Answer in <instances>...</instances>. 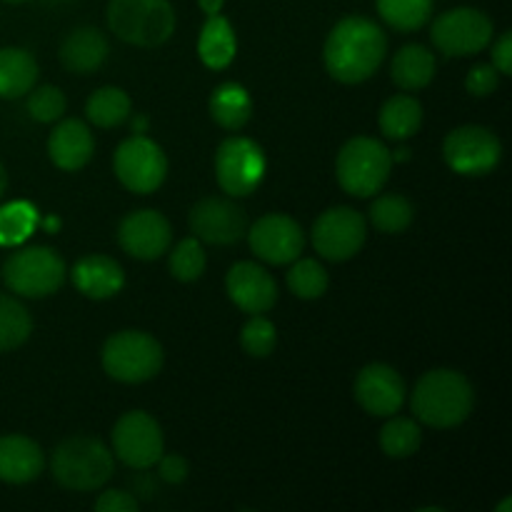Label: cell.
I'll return each instance as SVG.
<instances>
[{
  "label": "cell",
  "instance_id": "cell-20",
  "mask_svg": "<svg viewBox=\"0 0 512 512\" xmlns=\"http://www.w3.org/2000/svg\"><path fill=\"white\" fill-rule=\"evenodd\" d=\"M45 470V453L28 435H0V480L8 485H25L40 478Z\"/></svg>",
  "mask_w": 512,
  "mask_h": 512
},
{
  "label": "cell",
  "instance_id": "cell-41",
  "mask_svg": "<svg viewBox=\"0 0 512 512\" xmlns=\"http://www.w3.org/2000/svg\"><path fill=\"white\" fill-rule=\"evenodd\" d=\"M493 65L500 75L512 73V30H505L493 43Z\"/></svg>",
  "mask_w": 512,
  "mask_h": 512
},
{
  "label": "cell",
  "instance_id": "cell-8",
  "mask_svg": "<svg viewBox=\"0 0 512 512\" xmlns=\"http://www.w3.org/2000/svg\"><path fill=\"white\" fill-rule=\"evenodd\" d=\"M213 168L215 180H218L223 193H228L230 198H245L265 178L268 158L255 140L243 138V135H230L215 150Z\"/></svg>",
  "mask_w": 512,
  "mask_h": 512
},
{
  "label": "cell",
  "instance_id": "cell-31",
  "mask_svg": "<svg viewBox=\"0 0 512 512\" xmlns=\"http://www.w3.org/2000/svg\"><path fill=\"white\" fill-rule=\"evenodd\" d=\"M33 333V318L28 308L13 295L0 293V353L20 348Z\"/></svg>",
  "mask_w": 512,
  "mask_h": 512
},
{
  "label": "cell",
  "instance_id": "cell-38",
  "mask_svg": "<svg viewBox=\"0 0 512 512\" xmlns=\"http://www.w3.org/2000/svg\"><path fill=\"white\" fill-rule=\"evenodd\" d=\"M500 85V73L488 63L475 65L473 70L465 78V90L470 95H478V98H485V95H493Z\"/></svg>",
  "mask_w": 512,
  "mask_h": 512
},
{
  "label": "cell",
  "instance_id": "cell-16",
  "mask_svg": "<svg viewBox=\"0 0 512 512\" xmlns=\"http://www.w3.org/2000/svg\"><path fill=\"white\" fill-rule=\"evenodd\" d=\"M353 395L360 408L373 418H390L400 413L405 403V380L395 368L385 363H370L358 373L353 385Z\"/></svg>",
  "mask_w": 512,
  "mask_h": 512
},
{
  "label": "cell",
  "instance_id": "cell-24",
  "mask_svg": "<svg viewBox=\"0 0 512 512\" xmlns=\"http://www.w3.org/2000/svg\"><path fill=\"white\" fill-rule=\"evenodd\" d=\"M435 68H438V63H435L433 50L413 43L395 53L393 65H390V78L403 90H423L433 83Z\"/></svg>",
  "mask_w": 512,
  "mask_h": 512
},
{
  "label": "cell",
  "instance_id": "cell-43",
  "mask_svg": "<svg viewBox=\"0 0 512 512\" xmlns=\"http://www.w3.org/2000/svg\"><path fill=\"white\" fill-rule=\"evenodd\" d=\"M145 128H148V118H145V115H140V118L133 120L135 133H145Z\"/></svg>",
  "mask_w": 512,
  "mask_h": 512
},
{
  "label": "cell",
  "instance_id": "cell-10",
  "mask_svg": "<svg viewBox=\"0 0 512 512\" xmlns=\"http://www.w3.org/2000/svg\"><path fill=\"white\" fill-rule=\"evenodd\" d=\"M113 170L130 193L150 195L165 183L168 158L155 140L138 133L118 145L113 155Z\"/></svg>",
  "mask_w": 512,
  "mask_h": 512
},
{
  "label": "cell",
  "instance_id": "cell-6",
  "mask_svg": "<svg viewBox=\"0 0 512 512\" xmlns=\"http://www.w3.org/2000/svg\"><path fill=\"white\" fill-rule=\"evenodd\" d=\"M393 170V155L380 140L358 135L340 148L335 175L340 188L355 198H370L385 188Z\"/></svg>",
  "mask_w": 512,
  "mask_h": 512
},
{
  "label": "cell",
  "instance_id": "cell-29",
  "mask_svg": "<svg viewBox=\"0 0 512 512\" xmlns=\"http://www.w3.org/2000/svg\"><path fill=\"white\" fill-rule=\"evenodd\" d=\"M368 213H370V223H373V228L385 235L405 233L415 220L413 203H410L405 195H398V193H388L375 198Z\"/></svg>",
  "mask_w": 512,
  "mask_h": 512
},
{
  "label": "cell",
  "instance_id": "cell-48",
  "mask_svg": "<svg viewBox=\"0 0 512 512\" xmlns=\"http://www.w3.org/2000/svg\"><path fill=\"white\" fill-rule=\"evenodd\" d=\"M5 3H25V0H5Z\"/></svg>",
  "mask_w": 512,
  "mask_h": 512
},
{
  "label": "cell",
  "instance_id": "cell-14",
  "mask_svg": "<svg viewBox=\"0 0 512 512\" xmlns=\"http://www.w3.org/2000/svg\"><path fill=\"white\" fill-rule=\"evenodd\" d=\"M190 233L208 245H233L248 233V215L233 198H203L190 210Z\"/></svg>",
  "mask_w": 512,
  "mask_h": 512
},
{
  "label": "cell",
  "instance_id": "cell-28",
  "mask_svg": "<svg viewBox=\"0 0 512 512\" xmlns=\"http://www.w3.org/2000/svg\"><path fill=\"white\" fill-rule=\"evenodd\" d=\"M130 113H133L130 95L123 88H115V85L98 88L85 103V118L95 128H118L130 118Z\"/></svg>",
  "mask_w": 512,
  "mask_h": 512
},
{
  "label": "cell",
  "instance_id": "cell-17",
  "mask_svg": "<svg viewBox=\"0 0 512 512\" xmlns=\"http://www.w3.org/2000/svg\"><path fill=\"white\" fill-rule=\"evenodd\" d=\"M118 243L128 255L138 260L163 258L173 243V228L158 210H135L118 225Z\"/></svg>",
  "mask_w": 512,
  "mask_h": 512
},
{
  "label": "cell",
  "instance_id": "cell-18",
  "mask_svg": "<svg viewBox=\"0 0 512 512\" xmlns=\"http://www.w3.org/2000/svg\"><path fill=\"white\" fill-rule=\"evenodd\" d=\"M225 290L228 298L238 305L243 313L260 315L268 313L278 303V285L275 278L258 263L240 260L225 275Z\"/></svg>",
  "mask_w": 512,
  "mask_h": 512
},
{
  "label": "cell",
  "instance_id": "cell-2",
  "mask_svg": "<svg viewBox=\"0 0 512 512\" xmlns=\"http://www.w3.org/2000/svg\"><path fill=\"white\" fill-rule=\"evenodd\" d=\"M475 405V393L463 373L450 368L428 370L415 383L410 408L423 425L435 430L458 428L470 418Z\"/></svg>",
  "mask_w": 512,
  "mask_h": 512
},
{
  "label": "cell",
  "instance_id": "cell-19",
  "mask_svg": "<svg viewBox=\"0 0 512 512\" xmlns=\"http://www.w3.org/2000/svg\"><path fill=\"white\" fill-rule=\"evenodd\" d=\"M95 138L88 125L78 118L60 120L48 138V155L55 168L65 173L83 170L93 160Z\"/></svg>",
  "mask_w": 512,
  "mask_h": 512
},
{
  "label": "cell",
  "instance_id": "cell-39",
  "mask_svg": "<svg viewBox=\"0 0 512 512\" xmlns=\"http://www.w3.org/2000/svg\"><path fill=\"white\" fill-rule=\"evenodd\" d=\"M155 465H158V478L163 480V483H170V485H180L190 473L188 460L178 453L160 455V460Z\"/></svg>",
  "mask_w": 512,
  "mask_h": 512
},
{
  "label": "cell",
  "instance_id": "cell-3",
  "mask_svg": "<svg viewBox=\"0 0 512 512\" xmlns=\"http://www.w3.org/2000/svg\"><path fill=\"white\" fill-rule=\"evenodd\" d=\"M50 473L55 483L75 493L100 490L115 473L113 450L90 435H73L53 450Z\"/></svg>",
  "mask_w": 512,
  "mask_h": 512
},
{
  "label": "cell",
  "instance_id": "cell-7",
  "mask_svg": "<svg viewBox=\"0 0 512 512\" xmlns=\"http://www.w3.org/2000/svg\"><path fill=\"white\" fill-rule=\"evenodd\" d=\"M103 370L113 380L125 385H138L153 380L163 370V345L143 330H120L110 335L100 355Z\"/></svg>",
  "mask_w": 512,
  "mask_h": 512
},
{
  "label": "cell",
  "instance_id": "cell-13",
  "mask_svg": "<svg viewBox=\"0 0 512 512\" xmlns=\"http://www.w3.org/2000/svg\"><path fill=\"white\" fill-rule=\"evenodd\" d=\"M368 238V220L353 208H328L313 223V248L320 258L343 263L363 250Z\"/></svg>",
  "mask_w": 512,
  "mask_h": 512
},
{
  "label": "cell",
  "instance_id": "cell-12",
  "mask_svg": "<svg viewBox=\"0 0 512 512\" xmlns=\"http://www.w3.org/2000/svg\"><path fill=\"white\" fill-rule=\"evenodd\" d=\"M113 453L133 470L153 468L165 453V438L158 420L145 410L123 413L113 425Z\"/></svg>",
  "mask_w": 512,
  "mask_h": 512
},
{
  "label": "cell",
  "instance_id": "cell-25",
  "mask_svg": "<svg viewBox=\"0 0 512 512\" xmlns=\"http://www.w3.org/2000/svg\"><path fill=\"white\" fill-rule=\"evenodd\" d=\"M235 53H238V38L230 20L220 13L208 15L198 38V55L203 65H208L210 70H225L233 63Z\"/></svg>",
  "mask_w": 512,
  "mask_h": 512
},
{
  "label": "cell",
  "instance_id": "cell-1",
  "mask_svg": "<svg viewBox=\"0 0 512 512\" xmlns=\"http://www.w3.org/2000/svg\"><path fill=\"white\" fill-rule=\"evenodd\" d=\"M388 53V38L383 28L363 15H348L330 30L323 48L328 73L338 83L358 85L373 78Z\"/></svg>",
  "mask_w": 512,
  "mask_h": 512
},
{
  "label": "cell",
  "instance_id": "cell-37",
  "mask_svg": "<svg viewBox=\"0 0 512 512\" xmlns=\"http://www.w3.org/2000/svg\"><path fill=\"white\" fill-rule=\"evenodd\" d=\"M65 108H68V100H65L63 90L55 85H40L28 93V113L38 123H55L63 118Z\"/></svg>",
  "mask_w": 512,
  "mask_h": 512
},
{
  "label": "cell",
  "instance_id": "cell-36",
  "mask_svg": "<svg viewBox=\"0 0 512 512\" xmlns=\"http://www.w3.org/2000/svg\"><path fill=\"white\" fill-rule=\"evenodd\" d=\"M275 343H278V330H275L273 320L260 315H250L248 323L240 330V345L248 355L253 358H268L275 350Z\"/></svg>",
  "mask_w": 512,
  "mask_h": 512
},
{
  "label": "cell",
  "instance_id": "cell-22",
  "mask_svg": "<svg viewBox=\"0 0 512 512\" xmlns=\"http://www.w3.org/2000/svg\"><path fill=\"white\" fill-rule=\"evenodd\" d=\"M108 38L93 25H83L65 35L60 43V63L75 75H90L108 60Z\"/></svg>",
  "mask_w": 512,
  "mask_h": 512
},
{
  "label": "cell",
  "instance_id": "cell-44",
  "mask_svg": "<svg viewBox=\"0 0 512 512\" xmlns=\"http://www.w3.org/2000/svg\"><path fill=\"white\" fill-rule=\"evenodd\" d=\"M5 190H8V173H5L3 163H0V198L5 195Z\"/></svg>",
  "mask_w": 512,
  "mask_h": 512
},
{
  "label": "cell",
  "instance_id": "cell-4",
  "mask_svg": "<svg viewBox=\"0 0 512 512\" xmlns=\"http://www.w3.org/2000/svg\"><path fill=\"white\" fill-rule=\"evenodd\" d=\"M175 10L170 0H110L108 28L123 43L158 48L175 33Z\"/></svg>",
  "mask_w": 512,
  "mask_h": 512
},
{
  "label": "cell",
  "instance_id": "cell-40",
  "mask_svg": "<svg viewBox=\"0 0 512 512\" xmlns=\"http://www.w3.org/2000/svg\"><path fill=\"white\" fill-rule=\"evenodd\" d=\"M95 510L98 512H135L138 510V498L128 490H105L98 500H95Z\"/></svg>",
  "mask_w": 512,
  "mask_h": 512
},
{
  "label": "cell",
  "instance_id": "cell-46",
  "mask_svg": "<svg viewBox=\"0 0 512 512\" xmlns=\"http://www.w3.org/2000/svg\"><path fill=\"white\" fill-rule=\"evenodd\" d=\"M58 218H45L43 220V228L48 230V233H55V230H58Z\"/></svg>",
  "mask_w": 512,
  "mask_h": 512
},
{
  "label": "cell",
  "instance_id": "cell-26",
  "mask_svg": "<svg viewBox=\"0 0 512 512\" xmlns=\"http://www.w3.org/2000/svg\"><path fill=\"white\" fill-rule=\"evenodd\" d=\"M210 118L225 130H240L253 118V98L240 83H220L210 95Z\"/></svg>",
  "mask_w": 512,
  "mask_h": 512
},
{
  "label": "cell",
  "instance_id": "cell-21",
  "mask_svg": "<svg viewBox=\"0 0 512 512\" xmlns=\"http://www.w3.org/2000/svg\"><path fill=\"white\" fill-rule=\"evenodd\" d=\"M73 285L85 298L108 300L125 288V273L110 255H83L73 265Z\"/></svg>",
  "mask_w": 512,
  "mask_h": 512
},
{
  "label": "cell",
  "instance_id": "cell-47",
  "mask_svg": "<svg viewBox=\"0 0 512 512\" xmlns=\"http://www.w3.org/2000/svg\"><path fill=\"white\" fill-rule=\"evenodd\" d=\"M512 508V500L508 498V500H505V503L503 505H500V508H498V512H508Z\"/></svg>",
  "mask_w": 512,
  "mask_h": 512
},
{
  "label": "cell",
  "instance_id": "cell-5",
  "mask_svg": "<svg viewBox=\"0 0 512 512\" xmlns=\"http://www.w3.org/2000/svg\"><path fill=\"white\" fill-rule=\"evenodd\" d=\"M68 278V265L45 245H28L10 253L3 263L5 288L20 298H48L63 288Z\"/></svg>",
  "mask_w": 512,
  "mask_h": 512
},
{
  "label": "cell",
  "instance_id": "cell-27",
  "mask_svg": "<svg viewBox=\"0 0 512 512\" xmlns=\"http://www.w3.org/2000/svg\"><path fill=\"white\" fill-rule=\"evenodd\" d=\"M380 130H383L385 138L393 140H408L423 125V105L413 95H393L390 100H385V105L380 108L378 115Z\"/></svg>",
  "mask_w": 512,
  "mask_h": 512
},
{
  "label": "cell",
  "instance_id": "cell-15",
  "mask_svg": "<svg viewBox=\"0 0 512 512\" xmlns=\"http://www.w3.org/2000/svg\"><path fill=\"white\" fill-rule=\"evenodd\" d=\"M248 243L255 258L270 265H290L305 250V233L290 215L268 213L248 228Z\"/></svg>",
  "mask_w": 512,
  "mask_h": 512
},
{
  "label": "cell",
  "instance_id": "cell-30",
  "mask_svg": "<svg viewBox=\"0 0 512 512\" xmlns=\"http://www.w3.org/2000/svg\"><path fill=\"white\" fill-rule=\"evenodd\" d=\"M385 23L400 33H413L433 18L435 0H375Z\"/></svg>",
  "mask_w": 512,
  "mask_h": 512
},
{
  "label": "cell",
  "instance_id": "cell-34",
  "mask_svg": "<svg viewBox=\"0 0 512 512\" xmlns=\"http://www.w3.org/2000/svg\"><path fill=\"white\" fill-rule=\"evenodd\" d=\"M328 285V270L318 260H293V268L288 273V288L293 290V295H298L300 300H318L328 293Z\"/></svg>",
  "mask_w": 512,
  "mask_h": 512
},
{
  "label": "cell",
  "instance_id": "cell-9",
  "mask_svg": "<svg viewBox=\"0 0 512 512\" xmlns=\"http://www.w3.org/2000/svg\"><path fill=\"white\" fill-rule=\"evenodd\" d=\"M493 20L478 8H453L433 20L430 38L448 58H468L483 53L493 43Z\"/></svg>",
  "mask_w": 512,
  "mask_h": 512
},
{
  "label": "cell",
  "instance_id": "cell-45",
  "mask_svg": "<svg viewBox=\"0 0 512 512\" xmlns=\"http://www.w3.org/2000/svg\"><path fill=\"white\" fill-rule=\"evenodd\" d=\"M390 155H393V163H398V160H400V163H403V160L410 158V150L408 148H400V150H395V153H390Z\"/></svg>",
  "mask_w": 512,
  "mask_h": 512
},
{
  "label": "cell",
  "instance_id": "cell-42",
  "mask_svg": "<svg viewBox=\"0 0 512 512\" xmlns=\"http://www.w3.org/2000/svg\"><path fill=\"white\" fill-rule=\"evenodd\" d=\"M198 5L205 15H218L223 10L225 0H198Z\"/></svg>",
  "mask_w": 512,
  "mask_h": 512
},
{
  "label": "cell",
  "instance_id": "cell-23",
  "mask_svg": "<svg viewBox=\"0 0 512 512\" xmlns=\"http://www.w3.org/2000/svg\"><path fill=\"white\" fill-rule=\"evenodd\" d=\"M38 83V60L25 48H0V98L28 95Z\"/></svg>",
  "mask_w": 512,
  "mask_h": 512
},
{
  "label": "cell",
  "instance_id": "cell-32",
  "mask_svg": "<svg viewBox=\"0 0 512 512\" xmlns=\"http://www.w3.org/2000/svg\"><path fill=\"white\" fill-rule=\"evenodd\" d=\"M420 443H423V433H420V425L413 418H395V415H390V420L380 430V448L393 460L415 455Z\"/></svg>",
  "mask_w": 512,
  "mask_h": 512
},
{
  "label": "cell",
  "instance_id": "cell-35",
  "mask_svg": "<svg viewBox=\"0 0 512 512\" xmlns=\"http://www.w3.org/2000/svg\"><path fill=\"white\" fill-rule=\"evenodd\" d=\"M205 265H208V255H205L203 243H200L195 235L193 238L180 240L168 260L170 273H173V278L180 280V283H195V280L205 273Z\"/></svg>",
  "mask_w": 512,
  "mask_h": 512
},
{
  "label": "cell",
  "instance_id": "cell-33",
  "mask_svg": "<svg viewBox=\"0 0 512 512\" xmlns=\"http://www.w3.org/2000/svg\"><path fill=\"white\" fill-rule=\"evenodd\" d=\"M38 210L25 200H15L0 208V245L13 248L25 243L38 228Z\"/></svg>",
  "mask_w": 512,
  "mask_h": 512
},
{
  "label": "cell",
  "instance_id": "cell-11",
  "mask_svg": "<svg viewBox=\"0 0 512 512\" xmlns=\"http://www.w3.org/2000/svg\"><path fill=\"white\" fill-rule=\"evenodd\" d=\"M443 158L453 173L478 178L498 168L503 158V143L493 130L483 125H460L445 138Z\"/></svg>",
  "mask_w": 512,
  "mask_h": 512
}]
</instances>
